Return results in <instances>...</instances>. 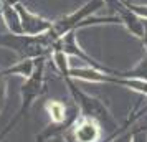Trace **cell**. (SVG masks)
Returning a JSON list of instances; mask_svg holds the SVG:
<instances>
[{"label":"cell","mask_w":147,"mask_h":142,"mask_svg":"<svg viewBox=\"0 0 147 142\" xmlns=\"http://www.w3.org/2000/svg\"><path fill=\"white\" fill-rule=\"evenodd\" d=\"M98 135H99V131L91 122H83L76 129V137L80 142H94L98 139Z\"/></svg>","instance_id":"6da1fadb"},{"label":"cell","mask_w":147,"mask_h":142,"mask_svg":"<svg viewBox=\"0 0 147 142\" xmlns=\"http://www.w3.org/2000/svg\"><path fill=\"white\" fill-rule=\"evenodd\" d=\"M48 111H50V116H51V119L56 122H60L65 119V108L61 106L60 102H51V104H48Z\"/></svg>","instance_id":"7a4b0ae2"}]
</instances>
